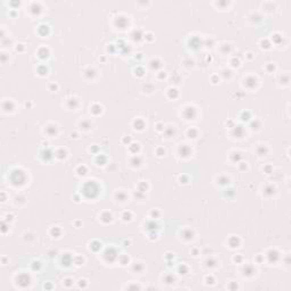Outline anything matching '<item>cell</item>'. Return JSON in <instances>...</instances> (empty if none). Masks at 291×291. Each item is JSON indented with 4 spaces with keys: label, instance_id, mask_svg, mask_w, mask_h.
<instances>
[{
    "label": "cell",
    "instance_id": "6da1fadb",
    "mask_svg": "<svg viewBox=\"0 0 291 291\" xmlns=\"http://www.w3.org/2000/svg\"><path fill=\"white\" fill-rule=\"evenodd\" d=\"M29 281H30V279H29V276L27 275H21L19 278H18V283L22 286V287H25V286H27L29 284Z\"/></svg>",
    "mask_w": 291,
    "mask_h": 291
}]
</instances>
